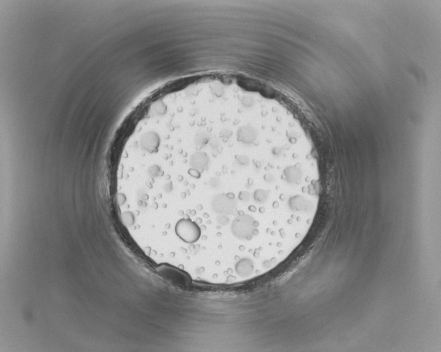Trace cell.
<instances>
[{"mask_svg": "<svg viewBox=\"0 0 441 352\" xmlns=\"http://www.w3.org/2000/svg\"><path fill=\"white\" fill-rule=\"evenodd\" d=\"M208 156L205 153H198L191 158V165L197 170H203L208 164Z\"/></svg>", "mask_w": 441, "mask_h": 352, "instance_id": "6", "label": "cell"}, {"mask_svg": "<svg viewBox=\"0 0 441 352\" xmlns=\"http://www.w3.org/2000/svg\"><path fill=\"white\" fill-rule=\"evenodd\" d=\"M156 270L163 278L178 286H189L192 281L190 276L185 272L168 264H161L156 268Z\"/></svg>", "mask_w": 441, "mask_h": 352, "instance_id": "2", "label": "cell"}, {"mask_svg": "<svg viewBox=\"0 0 441 352\" xmlns=\"http://www.w3.org/2000/svg\"><path fill=\"white\" fill-rule=\"evenodd\" d=\"M232 230L235 236L244 239L252 233V220L246 215L238 217L233 221Z\"/></svg>", "mask_w": 441, "mask_h": 352, "instance_id": "3", "label": "cell"}, {"mask_svg": "<svg viewBox=\"0 0 441 352\" xmlns=\"http://www.w3.org/2000/svg\"><path fill=\"white\" fill-rule=\"evenodd\" d=\"M189 174L193 176V177H197V178H199V177H200V172H199L198 170H197V169H190V170L189 171Z\"/></svg>", "mask_w": 441, "mask_h": 352, "instance_id": "10", "label": "cell"}, {"mask_svg": "<svg viewBox=\"0 0 441 352\" xmlns=\"http://www.w3.org/2000/svg\"><path fill=\"white\" fill-rule=\"evenodd\" d=\"M254 131L249 127H242L238 132V139L244 143H249L254 141Z\"/></svg>", "mask_w": 441, "mask_h": 352, "instance_id": "7", "label": "cell"}, {"mask_svg": "<svg viewBox=\"0 0 441 352\" xmlns=\"http://www.w3.org/2000/svg\"><path fill=\"white\" fill-rule=\"evenodd\" d=\"M166 112V106L163 102H156L152 105L150 113L154 115H162Z\"/></svg>", "mask_w": 441, "mask_h": 352, "instance_id": "8", "label": "cell"}, {"mask_svg": "<svg viewBox=\"0 0 441 352\" xmlns=\"http://www.w3.org/2000/svg\"><path fill=\"white\" fill-rule=\"evenodd\" d=\"M122 219L127 226H133L135 223L134 215L132 212L127 211L122 215Z\"/></svg>", "mask_w": 441, "mask_h": 352, "instance_id": "9", "label": "cell"}, {"mask_svg": "<svg viewBox=\"0 0 441 352\" xmlns=\"http://www.w3.org/2000/svg\"><path fill=\"white\" fill-rule=\"evenodd\" d=\"M176 233L184 242L194 243L200 239L201 230L198 225L192 220L182 219L176 224Z\"/></svg>", "mask_w": 441, "mask_h": 352, "instance_id": "1", "label": "cell"}, {"mask_svg": "<svg viewBox=\"0 0 441 352\" xmlns=\"http://www.w3.org/2000/svg\"><path fill=\"white\" fill-rule=\"evenodd\" d=\"M214 209L219 213L230 214L236 207V203L233 198L225 195H220L215 197L213 201Z\"/></svg>", "mask_w": 441, "mask_h": 352, "instance_id": "5", "label": "cell"}, {"mask_svg": "<svg viewBox=\"0 0 441 352\" xmlns=\"http://www.w3.org/2000/svg\"><path fill=\"white\" fill-rule=\"evenodd\" d=\"M160 145L159 136L156 132H145L139 139V146L143 151L148 153H157Z\"/></svg>", "mask_w": 441, "mask_h": 352, "instance_id": "4", "label": "cell"}]
</instances>
